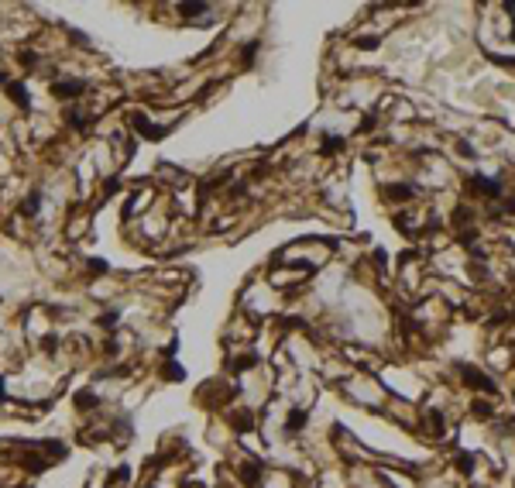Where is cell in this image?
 Wrapping results in <instances>:
<instances>
[{"instance_id":"1","label":"cell","mask_w":515,"mask_h":488,"mask_svg":"<svg viewBox=\"0 0 515 488\" xmlns=\"http://www.w3.org/2000/svg\"><path fill=\"white\" fill-rule=\"evenodd\" d=\"M464 382H471V385H477V389H495V382L481 378V371H477V368H464Z\"/></svg>"}]
</instances>
